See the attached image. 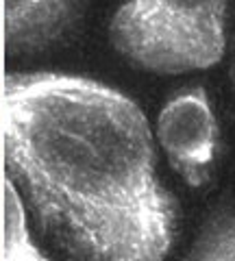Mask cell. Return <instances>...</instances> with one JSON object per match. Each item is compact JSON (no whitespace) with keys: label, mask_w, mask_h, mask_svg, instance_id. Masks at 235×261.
I'll list each match as a JSON object with an SVG mask.
<instances>
[{"label":"cell","mask_w":235,"mask_h":261,"mask_svg":"<svg viewBox=\"0 0 235 261\" xmlns=\"http://www.w3.org/2000/svg\"><path fill=\"white\" fill-rule=\"evenodd\" d=\"M5 159L39 222L74 261H166L179 209L157 176L152 130L100 81H5Z\"/></svg>","instance_id":"6da1fadb"},{"label":"cell","mask_w":235,"mask_h":261,"mask_svg":"<svg viewBox=\"0 0 235 261\" xmlns=\"http://www.w3.org/2000/svg\"><path fill=\"white\" fill-rule=\"evenodd\" d=\"M226 0H126L113 13V48L135 68L185 74L222 61Z\"/></svg>","instance_id":"7a4b0ae2"},{"label":"cell","mask_w":235,"mask_h":261,"mask_svg":"<svg viewBox=\"0 0 235 261\" xmlns=\"http://www.w3.org/2000/svg\"><path fill=\"white\" fill-rule=\"evenodd\" d=\"M157 142L188 185L200 187L209 181L220 133L205 87H188L164 105L157 118Z\"/></svg>","instance_id":"3957f363"},{"label":"cell","mask_w":235,"mask_h":261,"mask_svg":"<svg viewBox=\"0 0 235 261\" xmlns=\"http://www.w3.org/2000/svg\"><path fill=\"white\" fill-rule=\"evenodd\" d=\"M87 0H5L9 50H37L66 35L85 13Z\"/></svg>","instance_id":"277c9868"},{"label":"cell","mask_w":235,"mask_h":261,"mask_svg":"<svg viewBox=\"0 0 235 261\" xmlns=\"http://www.w3.org/2000/svg\"><path fill=\"white\" fill-rule=\"evenodd\" d=\"M5 261H53L31 242L24 207L11 181L5 185Z\"/></svg>","instance_id":"5b68a950"},{"label":"cell","mask_w":235,"mask_h":261,"mask_svg":"<svg viewBox=\"0 0 235 261\" xmlns=\"http://www.w3.org/2000/svg\"><path fill=\"white\" fill-rule=\"evenodd\" d=\"M185 261H235V209L202 235Z\"/></svg>","instance_id":"8992f818"},{"label":"cell","mask_w":235,"mask_h":261,"mask_svg":"<svg viewBox=\"0 0 235 261\" xmlns=\"http://www.w3.org/2000/svg\"><path fill=\"white\" fill-rule=\"evenodd\" d=\"M233 76H235V72H233Z\"/></svg>","instance_id":"52a82bcc"}]
</instances>
